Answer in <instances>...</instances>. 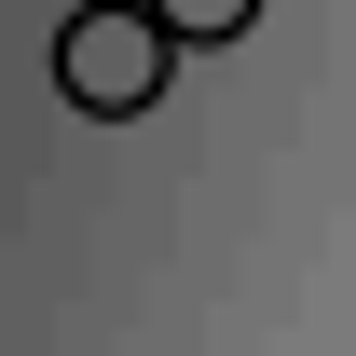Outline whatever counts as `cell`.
Masks as SVG:
<instances>
[{
	"label": "cell",
	"instance_id": "obj_1",
	"mask_svg": "<svg viewBox=\"0 0 356 356\" xmlns=\"http://www.w3.org/2000/svg\"><path fill=\"white\" fill-rule=\"evenodd\" d=\"M178 55L192 42H178L151 0H83V14L55 28V83H69V110H96V124H137V110L165 96Z\"/></svg>",
	"mask_w": 356,
	"mask_h": 356
},
{
	"label": "cell",
	"instance_id": "obj_2",
	"mask_svg": "<svg viewBox=\"0 0 356 356\" xmlns=\"http://www.w3.org/2000/svg\"><path fill=\"white\" fill-rule=\"evenodd\" d=\"M151 14H165L178 42H247V14H261V0H151Z\"/></svg>",
	"mask_w": 356,
	"mask_h": 356
}]
</instances>
